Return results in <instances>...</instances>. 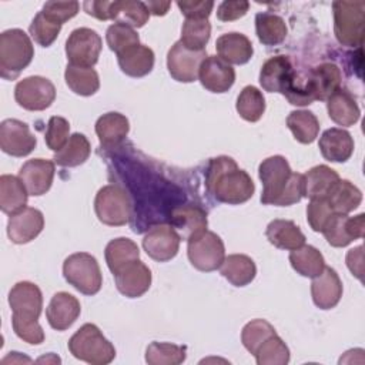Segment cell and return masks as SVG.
<instances>
[{
    "label": "cell",
    "instance_id": "cell-1",
    "mask_svg": "<svg viewBox=\"0 0 365 365\" xmlns=\"http://www.w3.org/2000/svg\"><path fill=\"white\" fill-rule=\"evenodd\" d=\"M258 175L262 182L261 202L265 205L287 207L304 197V175L292 173L282 155L265 158L258 167Z\"/></svg>",
    "mask_w": 365,
    "mask_h": 365
},
{
    "label": "cell",
    "instance_id": "cell-2",
    "mask_svg": "<svg viewBox=\"0 0 365 365\" xmlns=\"http://www.w3.org/2000/svg\"><path fill=\"white\" fill-rule=\"evenodd\" d=\"M205 185L217 201L230 205L248 201L255 191L254 181L248 173L241 170L237 163L227 155L211 158L207 168Z\"/></svg>",
    "mask_w": 365,
    "mask_h": 365
},
{
    "label": "cell",
    "instance_id": "cell-3",
    "mask_svg": "<svg viewBox=\"0 0 365 365\" xmlns=\"http://www.w3.org/2000/svg\"><path fill=\"white\" fill-rule=\"evenodd\" d=\"M34 48L21 29H10L0 34V76L14 80L31 63Z\"/></svg>",
    "mask_w": 365,
    "mask_h": 365
},
{
    "label": "cell",
    "instance_id": "cell-4",
    "mask_svg": "<svg viewBox=\"0 0 365 365\" xmlns=\"http://www.w3.org/2000/svg\"><path fill=\"white\" fill-rule=\"evenodd\" d=\"M70 354L91 365H106L115 358L114 345L94 324H84L68 339Z\"/></svg>",
    "mask_w": 365,
    "mask_h": 365
},
{
    "label": "cell",
    "instance_id": "cell-5",
    "mask_svg": "<svg viewBox=\"0 0 365 365\" xmlns=\"http://www.w3.org/2000/svg\"><path fill=\"white\" fill-rule=\"evenodd\" d=\"M334 33L342 46L359 47L364 41L365 3L364 1H334Z\"/></svg>",
    "mask_w": 365,
    "mask_h": 365
},
{
    "label": "cell",
    "instance_id": "cell-6",
    "mask_svg": "<svg viewBox=\"0 0 365 365\" xmlns=\"http://www.w3.org/2000/svg\"><path fill=\"white\" fill-rule=\"evenodd\" d=\"M66 281L84 295H94L103 285V275L97 259L88 252H74L64 259Z\"/></svg>",
    "mask_w": 365,
    "mask_h": 365
},
{
    "label": "cell",
    "instance_id": "cell-7",
    "mask_svg": "<svg viewBox=\"0 0 365 365\" xmlns=\"http://www.w3.org/2000/svg\"><path fill=\"white\" fill-rule=\"evenodd\" d=\"M94 211L97 218L106 225H125L131 215V201L121 187L108 184L96 194Z\"/></svg>",
    "mask_w": 365,
    "mask_h": 365
},
{
    "label": "cell",
    "instance_id": "cell-8",
    "mask_svg": "<svg viewBox=\"0 0 365 365\" xmlns=\"http://www.w3.org/2000/svg\"><path fill=\"white\" fill-rule=\"evenodd\" d=\"M187 242V255L194 268L204 272L220 268L225 258V248L222 240L215 232L204 231Z\"/></svg>",
    "mask_w": 365,
    "mask_h": 365
},
{
    "label": "cell",
    "instance_id": "cell-9",
    "mask_svg": "<svg viewBox=\"0 0 365 365\" xmlns=\"http://www.w3.org/2000/svg\"><path fill=\"white\" fill-rule=\"evenodd\" d=\"M295 81L297 73L287 56L271 57L261 67L259 84L268 93H281L289 98L295 91Z\"/></svg>",
    "mask_w": 365,
    "mask_h": 365
},
{
    "label": "cell",
    "instance_id": "cell-10",
    "mask_svg": "<svg viewBox=\"0 0 365 365\" xmlns=\"http://www.w3.org/2000/svg\"><path fill=\"white\" fill-rule=\"evenodd\" d=\"M14 98L24 110L43 111L54 101L56 87L46 77L30 76L16 84Z\"/></svg>",
    "mask_w": 365,
    "mask_h": 365
},
{
    "label": "cell",
    "instance_id": "cell-11",
    "mask_svg": "<svg viewBox=\"0 0 365 365\" xmlns=\"http://www.w3.org/2000/svg\"><path fill=\"white\" fill-rule=\"evenodd\" d=\"M101 47L103 41L96 30L78 27L70 33L66 41V56L73 66L93 67L98 61Z\"/></svg>",
    "mask_w": 365,
    "mask_h": 365
},
{
    "label": "cell",
    "instance_id": "cell-12",
    "mask_svg": "<svg viewBox=\"0 0 365 365\" xmlns=\"http://www.w3.org/2000/svg\"><path fill=\"white\" fill-rule=\"evenodd\" d=\"M205 57V50L187 48L178 40L171 46L167 54L168 73L180 83H192L198 78L200 66Z\"/></svg>",
    "mask_w": 365,
    "mask_h": 365
},
{
    "label": "cell",
    "instance_id": "cell-13",
    "mask_svg": "<svg viewBox=\"0 0 365 365\" xmlns=\"http://www.w3.org/2000/svg\"><path fill=\"white\" fill-rule=\"evenodd\" d=\"M37 145L29 125L16 118L3 120L0 124V148L11 157H26Z\"/></svg>",
    "mask_w": 365,
    "mask_h": 365
},
{
    "label": "cell",
    "instance_id": "cell-14",
    "mask_svg": "<svg viewBox=\"0 0 365 365\" xmlns=\"http://www.w3.org/2000/svg\"><path fill=\"white\" fill-rule=\"evenodd\" d=\"M180 235L171 225H154L143 238V248L147 255L158 262L173 259L180 248Z\"/></svg>",
    "mask_w": 365,
    "mask_h": 365
},
{
    "label": "cell",
    "instance_id": "cell-15",
    "mask_svg": "<svg viewBox=\"0 0 365 365\" xmlns=\"http://www.w3.org/2000/svg\"><path fill=\"white\" fill-rule=\"evenodd\" d=\"M114 281L120 294L127 298H138L151 285V271L143 261L135 259L120 268L114 274Z\"/></svg>",
    "mask_w": 365,
    "mask_h": 365
},
{
    "label": "cell",
    "instance_id": "cell-16",
    "mask_svg": "<svg viewBox=\"0 0 365 365\" xmlns=\"http://www.w3.org/2000/svg\"><path fill=\"white\" fill-rule=\"evenodd\" d=\"M44 228L43 212L33 207H24L23 210L10 215L7 222V235L14 244H27L33 241Z\"/></svg>",
    "mask_w": 365,
    "mask_h": 365
},
{
    "label": "cell",
    "instance_id": "cell-17",
    "mask_svg": "<svg viewBox=\"0 0 365 365\" xmlns=\"http://www.w3.org/2000/svg\"><path fill=\"white\" fill-rule=\"evenodd\" d=\"M198 80L211 93H225L235 81V71L218 56H207L200 66Z\"/></svg>",
    "mask_w": 365,
    "mask_h": 365
},
{
    "label": "cell",
    "instance_id": "cell-18",
    "mask_svg": "<svg viewBox=\"0 0 365 365\" xmlns=\"http://www.w3.org/2000/svg\"><path fill=\"white\" fill-rule=\"evenodd\" d=\"M19 178L30 195H43L53 184L54 161L44 158L29 160L21 165Z\"/></svg>",
    "mask_w": 365,
    "mask_h": 365
},
{
    "label": "cell",
    "instance_id": "cell-19",
    "mask_svg": "<svg viewBox=\"0 0 365 365\" xmlns=\"http://www.w3.org/2000/svg\"><path fill=\"white\" fill-rule=\"evenodd\" d=\"M365 215L361 212L355 217L335 214L327 228L322 231L325 240L332 247H346L354 240L364 237Z\"/></svg>",
    "mask_w": 365,
    "mask_h": 365
},
{
    "label": "cell",
    "instance_id": "cell-20",
    "mask_svg": "<svg viewBox=\"0 0 365 365\" xmlns=\"http://www.w3.org/2000/svg\"><path fill=\"white\" fill-rule=\"evenodd\" d=\"M312 100L324 101L341 86V70L334 63H321L311 68L304 83Z\"/></svg>",
    "mask_w": 365,
    "mask_h": 365
},
{
    "label": "cell",
    "instance_id": "cell-21",
    "mask_svg": "<svg viewBox=\"0 0 365 365\" xmlns=\"http://www.w3.org/2000/svg\"><path fill=\"white\" fill-rule=\"evenodd\" d=\"M207 212L192 204L175 207L171 211V227L180 235L181 240H192L207 231Z\"/></svg>",
    "mask_w": 365,
    "mask_h": 365
},
{
    "label": "cell",
    "instance_id": "cell-22",
    "mask_svg": "<svg viewBox=\"0 0 365 365\" xmlns=\"http://www.w3.org/2000/svg\"><path fill=\"white\" fill-rule=\"evenodd\" d=\"M80 312L81 307L78 299L64 291L54 294L46 308L47 322L57 331H66L70 328L78 318Z\"/></svg>",
    "mask_w": 365,
    "mask_h": 365
},
{
    "label": "cell",
    "instance_id": "cell-23",
    "mask_svg": "<svg viewBox=\"0 0 365 365\" xmlns=\"http://www.w3.org/2000/svg\"><path fill=\"white\" fill-rule=\"evenodd\" d=\"M9 304L13 314L38 319L43 308V295L36 284L20 281L10 289Z\"/></svg>",
    "mask_w": 365,
    "mask_h": 365
},
{
    "label": "cell",
    "instance_id": "cell-24",
    "mask_svg": "<svg viewBox=\"0 0 365 365\" xmlns=\"http://www.w3.org/2000/svg\"><path fill=\"white\" fill-rule=\"evenodd\" d=\"M311 295L319 309H331L339 302L342 297V282L334 268L325 267L319 275L314 277Z\"/></svg>",
    "mask_w": 365,
    "mask_h": 365
},
{
    "label": "cell",
    "instance_id": "cell-25",
    "mask_svg": "<svg viewBox=\"0 0 365 365\" xmlns=\"http://www.w3.org/2000/svg\"><path fill=\"white\" fill-rule=\"evenodd\" d=\"M318 147L325 160L345 163L354 153V140L346 130L332 127L322 133Z\"/></svg>",
    "mask_w": 365,
    "mask_h": 365
},
{
    "label": "cell",
    "instance_id": "cell-26",
    "mask_svg": "<svg viewBox=\"0 0 365 365\" xmlns=\"http://www.w3.org/2000/svg\"><path fill=\"white\" fill-rule=\"evenodd\" d=\"M218 57L228 64H245L251 60L254 48L251 40L241 33L231 31L220 36L215 43Z\"/></svg>",
    "mask_w": 365,
    "mask_h": 365
},
{
    "label": "cell",
    "instance_id": "cell-27",
    "mask_svg": "<svg viewBox=\"0 0 365 365\" xmlns=\"http://www.w3.org/2000/svg\"><path fill=\"white\" fill-rule=\"evenodd\" d=\"M327 110L329 118L338 125L344 127L354 125L361 115L355 98L351 96L348 90L341 87L327 98Z\"/></svg>",
    "mask_w": 365,
    "mask_h": 365
},
{
    "label": "cell",
    "instance_id": "cell-28",
    "mask_svg": "<svg viewBox=\"0 0 365 365\" xmlns=\"http://www.w3.org/2000/svg\"><path fill=\"white\" fill-rule=\"evenodd\" d=\"M128 130V118L117 111L106 113L96 121V134L106 148L117 147L127 137Z\"/></svg>",
    "mask_w": 365,
    "mask_h": 365
},
{
    "label": "cell",
    "instance_id": "cell-29",
    "mask_svg": "<svg viewBox=\"0 0 365 365\" xmlns=\"http://www.w3.org/2000/svg\"><path fill=\"white\" fill-rule=\"evenodd\" d=\"M121 71L130 77H144L154 67V51L144 46L135 44L117 54Z\"/></svg>",
    "mask_w": 365,
    "mask_h": 365
},
{
    "label": "cell",
    "instance_id": "cell-30",
    "mask_svg": "<svg viewBox=\"0 0 365 365\" xmlns=\"http://www.w3.org/2000/svg\"><path fill=\"white\" fill-rule=\"evenodd\" d=\"M268 241L279 248L292 251L305 244V235L291 220H272L265 231Z\"/></svg>",
    "mask_w": 365,
    "mask_h": 365
},
{
    "label": "cell",
    "instance_id": "cell-31",
    "mask_svg": "<svg viewBox=\"0 0 365 365\" xmlns=\"http://www.w3.org/2000/svg\"><path fill=\"white\" fill-rule=\"evenodd\" d=\"M220 272L232 285L245 287L255 278L257 267L251 257L244 254H231L224 258L220 265Z\"/></svg>",
    "mask_w": 365,
    "mask_h": 365
},
{
    "label": "cell",
    "instance_id": "cell-32",
    "mask_svg": "<svg viewBox=\"0 0 365 365\" xmlns=\"http://www.w3.org/2000/svg\"><path fill=\"white\" fill-rule=\"evenodd\" d=\"M327 200L335 214L348 215L351 211L359 207L362 201V192L351 181L339 178L328 191Z\"/></svg>",
    "mask_w": 365,
    "mask_h": 365
},
{
    "label": "cell",
    "instance_id": "cell-33",
    "mask_svg": "<svg viewBox=\"0 0 365 365\" xmlns=\"http://www.w3.org/2000/svg\"><path fill=\"white\" fill-rule=\"evenodd\" d=\"M27 190L19 177L3 174L0 177V208L4 214H14L27 204Z\"/></svg>",
    "mask_w": 365,
    "mask_h": 365
},
{
    "label": "cell",
    "instance_id": "cell-34",
    "mask_svg": "<svg viewBox=\"0 0 365 365\" xmlns=\"http://www.w3.org/2000/svg\"><path fill=\"white\" fill-rule=\"evenodd\" d=\"M302 175H304V197H308L309 200L327 197L331 187L339 180L338 173L324 164L312 167Z\"/></svg>",
    "mask_w": 365,
    "mask_h": 365
},
{
    "label": "cell",
    "instance_id": "cell-35",
    "mask_svg": "<svg viewBox=\"0 0 365 365\" xmlns=\"http://www.w3.org/2000/svg\"><path fill=\"white\" fill-rule=\"evenodd\" d=\"M64 78L68 88L78 96H93L100 88L98 73L93 67L67 64Z\"/></svg>",
    "mask_w": 365,
    "mask_h": 365
},
{
    "label": "cell",
    "instance_id": "cell-36",
    "mask_svg": "<svg viewBox=\"0 0 365 365\" xmlns=\"http://www.w3.org/2000/svg\"><path fill=\"white\" fill-rule=\"evenodd\" d=\"M90 153L91 145L87 137L81 133H74L67 144L54 154L53 160L60 167H77L88 160Z\"/></svg>",
    "mask_w": 365,
    "mask_h": 365
},
{
    "label": "cell",
    "instance_id": "cell-37",
    "mask_svg": "<svg viewBox=\"0 0 365 365\" xmlns=\"http://www.w3.org/2000/svg\"><path fill=\"white\" fill-rule=\"evenodd\" d=\"M106 262L108 269L115 274L125 264L140 259V250L137 244L125 237L114 238L106 245Z\"/></svg>",
    "mask_w": 365,
    "mask_h": 365
},
{
    "label": "cell",
    "instance_id": "cell-38",
    "mask_svg": "<svg viewBox=\"0 0 365 365\" xmlns=\"http://www.w3.org/2000/svg\"><path fill=\"white\" fill-rule=\"evenodd\" d=\"M289 262L292 268L302 277L314 278L325 268L322 254L312 245H301L289 252Z\"/></svg>",
    "mask_w": 365,
    "mask_h": 365
},
{
    "label": "cell",
    "instance_id": "cell-39",
    "mask_svg": "<svg viewBox=\"0 0 365 365\" xmlns=\"http://www.w3.org/2000/svg\"><path fill=\"white\" fill-rule=\"evenodd\" d=\"M255 31L258 40L265 46L281 44L288 33L282 17L274 13H258L255 16Z\"/></svg>",
    "mask_w": 365,
    "mask_h": 365
},
{
    "label": "cell",
    "instance_id": "cell-40",
    "mask_svg": "<svg viewBox=\"0 0 365 365\" xmlns=\"http://www.w3.org/2000/svg\"><path fill=\"white\" fill-rule=\"evenodd\" d=\"M287 125L294 134V138L302 144H311L319 133V121L308 110L291 111L287 117Z\"/></svg>",
    "mask_w": 365,
    "mask_h": 365
},
{
    "label": "cell",
    "instance_id": "cell-41",
    "mask_svg": "<svg viewBox=\"0 0 365 365\" xmlns=\"http://www.w3.org/2000/svg\"><path fill=\"white\" fill-rule=\"evenodd\" d=\"M235 108L241 118L250 123H255L262 117L265 111V98L257 87L247 86L238 94Z\"/></svg>",
    "mask_w": 365,
    "mask_h": 365
},
{
    "label": "cell",
    "instance_id": "cell-42",
    "mask_svg": "<svg viewBox=\"0 0 365 365\" xmlns=\"http://www.w3.org/2000/svg\"><path fill=\"white\" fill-rule=\"evenodd\" d=\"M113 20L134 27H143L150 17V11L143 1H113Z\"/></svg>",
    "mask_w": 365,
    "mask_h": 365
},
{
    "label": "cell",
    "instance_id": "cell-43",
    "mask_svg": "<svg viewBox=\"0 0 365 365\" xmlns=\"http://www.w3.org/2000/svg\"><path fill=\"white\" fill-rule=\"evenodd\" d=\"M185 356L184 346L170 342H151L145 351V362L150 365H178Z\"/></svg>",
    "mask_w": 365,
    "mask_h": 365
},
{
    "label": "cell",
    "instance_id": "cell-44",
    "mask_svg": "<svg viewBox=\"0 0 365 365\" xmlns=\"http://www.w3.org/2000/svg\"><path fill=\"white\" fill-rule=\"evenodd\" d=\"M211 36L208 19H185L181 29L180 41L191 50H204Z\"/></svg>",
    "mask_w": 365,
    "mask_h": 365
},
{
    "label": "cell",
    "instance_id": "cell-45",
    "mask_svg": "<svg viewBox=\"0 0 365 365\" xmlns=\"http://www.w3.org/2000/svg\"><path fill=\"white\" fill-rule=\"evenodd\" d=\"M258 365H285L289 362V349L277 335L265 339L254 354Z\"/></svg>",
    "mask_w": 365,
    "mask_h": 365
},
{
    "label": "cell",
    "instance_id": "cell-46",
    "mask_svg": "<svg viewBox=\"0 0 365 365\" xmlns=\"http://www.w3.org/2000/svg\"><path fill=\"white\" fill-rule=\"evenodd\" d=\"M277 334L275 328L265 319H252L244 325L241 331V342L250 354H255L258 346L268 339L271 335Z\"/></svg>",
    "mask_w": 365,
    "mask_h": 365
},
{
    "label": "cell",
    "instance_id": "cell-47",
    "mask_svg": "<svg viewBox=\"0 0 365 365\" xmlns=\"http://www.w3.org/2000/svg\"><path fill=\"white\" fill-rule=\"evenodd\" d=\"M106 40L111 51L115 54L140 44V37L138 33L128 24L124 23H114L107 29L106 33Z\"/></svg>",
    "mask_w": 365,
    "mask_h": 365
},
{
    "label": "cell",
    "instance_id": "cell-48",
    "mask_svg": "<svg viewBox=\"0 0 365 365\" xmlns=\"http://www.w3.org/2000/svg\"><path fill=\"white\" fill-rule=\"evenodd\" d=\"M60 30H61V24L48 19L43 11H38L34 16V19L29 27V31H30V36L33 37V40L43 47L51 46L54 43V40L57 38Z\"/></svg>",
    "mask_w": 365,
    "mask_h": 365
},
{
    "label": "cell",
    "instance_id": "cell-49",
    "mask_svg": "<svg viewBox=\"0 0 365 365\" xmlns=\"http://www.w3.org/2000/svg\"><path fill=\"white\" fill-rule=\"evenodd\" d=\"M335 215L327 197L312 198L307 205V221L315 232H322Z\"/></svg>",
    "mask_w": 365,
    "mask_h": 365
},
{
    "label": "cell",
    "instance_id": "cell-50",
    "mask_svg": "<svg viewBox=\"0 0 365 365\" xmlns=\"http://www.w3.org/2000/svg\"><path fill=\"white\" fill-rule=\"evenodd\" d=\"M11 325L14 334L27 344L38 345L44 341V331L37 318H29L21 315H11Z\"/></svg>",
    "mask_w": 365,
    "mask_h": 365
},
{
    "label": "cell",
    "instance_id": "cell-51",
    "mask_svg": "<svg viewBox=\"0 0 365 365\" xmlns=\"http://www.w3.org/2000/svg\"><path fill=\"white\" fill-rule=\"evenodd\" d=\"M70 124L64 117L53 115L47 123L44 141L53 151H60L70 138Z\"/></svg>",
    "mask_w": 365,
    "mask_h": 365
},
{
    "label": "cell",
    "instance_id": "cell-52",
    "mask_svg": "<svg viewBox=\"0 0 365 365\" xmlns=\"http://www.w3.org/2000/svg\"><path fill=\"white\" fill-rule=\"evenodd\" d=\"M80 10V4L77 1H47L44 3L41 11L51 19L53 21L63 26L67 20L73 19Z\"/></svg>",
    "mask_w": 365,
    "mask_h": 365
},
{
    "label": "cell",
    "instance_id": "cell-53",
    "mask_svg": "<svg viewBox=\"0 0 365 365\" xmlns=\"http://www.w3.org/2000/svg\"><path fill=\"white\" fill-rule=\"evenodd\" d=\"M250 9V3L244 0H237V1H222L220 3L217 9V17L221 21H232L238 20L242 16L247 14Z\"/></svg>",
    "mask_w": 365,
    "mask_h": 365
},
{
    "label": "cell",
    "instance_id": "cell-54",
    "mask_svg": "<svg viewBox=\"0 0 365 365\" xmlns=\"http://www.w3.org/2000/svg\"><path fill=\"white\" fill-rule=\"evenodd\" d=\"M185 19H208L212 11V1H177Z\"/></svg>",
    "mask_w": 365,
    "mask_h": 365
},
{
    "label": "cell",
    "instance_id": "cell-55",
    "mask_svg": "<svg viewBox=\"0 0 365 365\" xmlns=\"http://www.w3.org/2000/svg\"><path fill=\"white\" fill-rule=\"evenodd\" d=\"M83 9L84 11L91 16L96 17L98 20H113V1H106V0H88L83 3Z\"/></svg>",
    "mask_w": 365,
    "mask_h": 365
},
{
    "label": "cell",
    "instance_id": "cell-56",
    "mask_svg": "<svg viewBox=\"0 0 365 365\" xmlns=\"http://www.w3.org/2000/svg\"><path fill=\"white\" fill-rule=\"evenodd\" d=\"M362 250H364V247L358 245V247L349 250L348 254H346V265H348L349 271L361 281H362V274H364V264H362L364 254H362Z\"/></svg>",
    "mask_w": 365,
    "mask_h": 365
},
{
    "label": "cell",
    "instance_id": "cell-57",
    "mask_svg": "<svg viewBox=\"0 0 365 365\" xmlns=\"http://www.w3.org/2000/svg\"><path fill=\"white\" fill-rule=\"evenodd\" d=\"M145 6H147L150 14L164 16L168 11L171 3L170 1H147Z\"/></svg>",
    "mask_w": 365,
    "mask_h": 365
},
{
    "label": "cell",
    "instance_id": "cell-58",
    "mask_svg": "<svg viewBox=\"0 0 365 365\" xmlns=\"http://www.w3.org/2000/svg\"><path fill=\"white\" fill-rule=\"evenodd\" d=\"M10 361H11V364L31 362V359H30L29 356H24V355H21L20 352H10L6 358H3V359H1V364H7V362H10Z\"/></svg>",
    "mask_w": 365,
    "mask_h": 365
}]
</instances>
